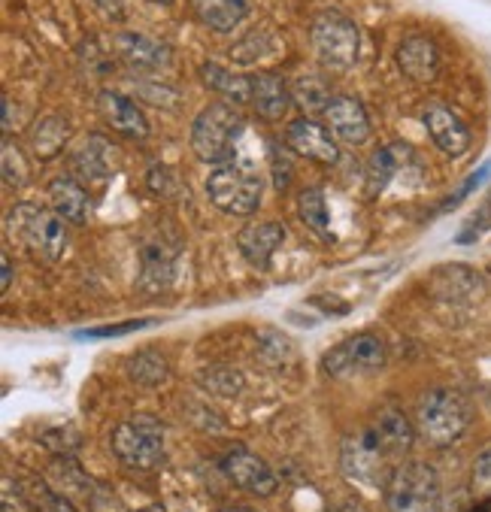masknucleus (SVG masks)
I'll return each instance as SVG.
<instances>
[{"label": "nucleus", "instance_id": "obj_23", "mask_svg": "<svg viewBox=\"0 0 491 512\" xmlns=\"http://www.w3.org/2000/svg\"><path fill=\"white\" fill-rule=\"evenodd\" d=\"M194 10H198L201 22L219 34L234 31L246 13H249V0H194Z\"/></svg>", "mask_w": 491, "mask_h": 512}, {"label": "nucleus", "instance_id": "obj_11", "mask_svg": "<svg viewBox=\"0 0 491 512\" xmlns=\"http://www.w3.org/2000/svg\"><path fill=\"white\" fill-rule=\"evenodd\" d=\"M285 143L291 152H298L301 158L319 161V164H337L340 161V149L337 140L328 128H322L313 119H298L291 122L285 131Z\"/></svg>", "mask_w": 491, "mask_h": 512}, {"label": "nucleus", "instance_id": "obj_29", "mask_svg": "<svg viewBox=\"0 0 491 512\" xmlns=\"http://www.w3.org/2000/svg\"><path fill=\"white\" fill-rule=\"evenodd\" d=\"M88 503H91V512H128V509L122 506V500H119L113 491H107V488H101V485H94V482H91V488H88Z\"/></svg>", "mask_w": 491, "mask_h": 512}, {"label": "nucleus", "instance_id": "obj_1", "mask_svg": "<svg viewBox=\"0 0 491 512\" xmlns=\"http://www.w3.org/2000/svg\"><path fill=\"white\" fill-rule=\"evenodd\" d=\"M413 446V425L395 406H385L373 425H364L361 431L349 434L340 449L343 473L355 482H364L370 488H385L395 461Z\"/></svg>", "mask_w": 491, "mask_h": 512}, {"label": "nucleus", "instance_id": "obj_2", "mask_svg": "<svg viewBox=\"0 0 491 512\" xmlns=\"http://www.w3.org/2000/svg\"><path fill=\"white\" fill-rule=\"evenodd\" d=\"M10 240H16L22 249H28L34 258L58 261L67 249V231L64 219L55 210L34 207V203H16L4 219Z\"/></svg>", "mask_w": 491, "mask_h": 512}, {"label": "nucleus", "instance_id": "obj_41", "mask_svg": "<svg viewBox=\"0 0 491 512\" xmlns=\"http://www.w3.org/2000/svg\"><path fill=\"white\" fill-rule=\"evenodd\" d=\"M140 512H164L161 506H146V509H140Z\"/></svg>", "mask_w": 491, "mask_h": 512}, {"label": "nucleus", "instance_id": "obj_14", "mask_svg": "<svg viewBox=\"0 0 491 512\" xmlns=\"http://www.w3.org/2000/svg\"><path fill=\"white\" fill-rule=\"evenodd\" d=\"M97 110H101L104 122L122 134V137H134V140H143L149 134V125H146V116L140 113V107L134 104L131 97L119 94V91H110L104 88L97 94Z\"/></svg>", "mask_w": 491, "mask_h": 512}, {"label": "nucleus", "instance_id": "obj_17", "mask_svg": "<svg viewBox=\"0 0 491 512\" xmlns=\"http://www.w3.org/2000/svg\"><path fill=\"white\" fill-rule=\"evenodd\" d=\"M285 243V228L279 222H261V225H249L240 231L237 237V246L243 252V258L258 267V270H267L270 267V258L273 252Z\"/></svg>", "mask_w": 491, "mask_h": 512}, {"label": "nucleus", "instance_id": "obj_18", "mask_svg": "<svg viewBox=\"0 0 491 512\" xmlns=\"http://www.w3.org/2000/svg\"><path fill=\"white\" fill-rule=\"evenodd\" d=\"M252 107L261 119H282L291 107V88L276 73H252Z\"/></svg>", "mask_w": 491, "mask_h": 512}, {"label": "nucleus", "instance_id": "obj_25", "mask_svg": "<svg viewBox=\"0 0 491 512\" xmlns=\"http://www.w3.org/2000/svg\"><path fill=\"white\" fill-rule=\"evenodd\" d=\"M67 134H70L67 119H61V116H46V119L37 122V128L31 131V146H34V152H37L40 158H52V155L61 152Z\"/></svg>", "mask_w": 491, "mask_h": 512}, {"label": "nucleus", "instance_id": "obj_37", "mask_svg": "<svg viewBox=\"0 0 491 512\" xmlns=\"http://www.w3.org/2000/svg\"><path fill=\"white\" fill-rule=\"evenodd\" d=\"M0 264H4V282H0V288L10 291V285H13V264H10V255L7 252L0 255Z\"/></svg>", "mask_w": 491, "mask_h": 512}, {"label": "nucleus", "instance_id": "obj_15", "mask_svg": "<svg viewBox=\"0 0 491 512\" xmlns=\"http://www.w3.org/2000/svg\"><path fill=\"white\" fill-rule=\"evenodd\" d=\"M116 52L137 73H152V70L170 67V61H173L170 46H164L158 40H149L143 34H119L116 37Z\"/></svg>", "mask_w": 491, "mask_h": 512}, {"label": "nucleus", "instance_id": "obj_4", "mask_svg": "<svg viewBox=\"0 0 491 512\" xmlns=\"http://www.w3.org/2000/svg\"><path fill=\"white\" fill-rule=\"evenodd\" d=\"M470 400L455 388H434L422 397L416 428L431 446H452L470 428Z\"/></svg>", "mask_w": 491, "mask_h": 512}, {"label": "nucleus", "instance_id": "obj_7", "mask_svg": "<svg viewBox=\"0 0 491 512\" xmlns=\"http://www.w3.org/2000/svg\"><path fill=\"white\" fill-rule=\"evenodd\" d=\"M261 176L243 164H222L207 179V194L216 203V210L228 216H249L261 203Z\"/></svg>", "mask_w": 491, "mask_h": 512}, {"label": "nucleus", "instance_id": "obj_24", "mask_svg": "<svg viewBox=\"0 0 491 512\" xmlns=\"http://www.w3.org/2000/svg\"><path fill=\"white\" fill-rule=\"evenodd\" d=\"M125 373L137 382V385H161L170 373L167 367V358L155 349H143V352H134L128 361H125Z\"/></svg>", "mask_w": 491, "mask_h": 512}, {"label": "nucleus", "instance_id": "obj_28", "mask_svg": "<svg viewBox=\"0 0 491 512\" xmlns=\"http://www.w3.org/2000/svg\"><path fill=\"white\" fill-rule=\"evenodd\" d=\"M4 182L19 188L28 182V167H25V158L19 152V146H13L10 140H4Z\"/></svg>", "mask_w": 491, "mask_h": 512}, {"label": "nucleus", "instance_id": "obj_9", "mask_svg": "<svg viewBox=\"0 0 491 512\" xmlns=\"http://www.w3.org/2000/svg\"><path fill=\"white\" fill-rule=\"evenodd\" d=\"M385 364V343L376 334H358L343 340L340 346H334L322 367L325 373H331L334 379H352V376H364L373 373Z\"/></svg>", "mask_w": 491, "mask_h": 512}, {"label": "nucleus", "instance_id": "obj_12", "mask_svg": "<svg viewBox=\"0 0 491 512\" xmlns=\"http://www.w3.org/2000/svg\"><path fill=\"white\" fill-rule=\"evenodd\" d=\"M325 122H328V131L334 134V140H343V143H352V146H361L370 140V119L361 107V100L355 97H331V104L325 107Z\"/></svg>", "mask_w": 491, "mask_h": 512}, {"label": "nucleus", "instance_id": "obj_35", "mask_svg": "<svg viewBox=\"0 0 491 512\" xmlns=\"http://www.w3.org/2000/svg\"><path fill=\"white\" fill-rule=\"evenodd\" d=\"M488 173H491V164H488V167H482V170H476V173H473V176H470V179L461 185V191H458V194L449 200V207H452V203H458V200H464V197H467V194H470V191L479 185V182H485V176H488Z\"/></svg>", "mask_w": 491, "mask_h": 512}, {"label": "nucleus", "instance_id": "obj_6", "mask_svg": "<svg viewBox=\"0 0 491 512\" xmlns=\"http://www.w3.org/2000/svg\"><path fill=\"white\" fill-rule=\"evenodd\" d=\"M110 449L128 470H155L164 461V425L155 416H131L116 425Z\"/></svg>", "mask_w": 491, "mask_h": 512}, {"label": "nucleus", "instance_id": "obj_10", "mask_svg": "<svg viewBox=\"0 0 491 512\" xmlns=\"http://www.w3.org/2000/svg\"><path fill=\"white\" fill-rule=\"evenodd\" d=\"M222 473L243 491L249 494H258V497H270L276 491V476L273 470L258 458L252 455L249 449L237 446V449H228L225 458H222Z\"/></svg>", "mask_w": 491, "mask_h": 512}, {"label": "nucleus", "instance_id": "obj_38", "mask_svg": "<svg viewBox=\"0 0 491 512\" xmlns=\"http://www.w3.org/2000/svg\"><path fill=\"white\" fill-rule=\"evenodd\" d=\"M325 512H364V506H358L355 500H349V503H340V506H331V509H325Z\"/></svg>", "mask_w": 491, "mask_h": 512}, {"label": "nucleus", "instance_id": "obj_13", "mask_svg": "<svg viewBox=\"0 0 491 512\" xmlns=\"http://www.w3.org/2000/svg\"><path fill=\"white\" fill-rule=\"evenodd\" d=\"M425 128H428L434 146L449 158H461L470 149V128L446 104H431L425 110Z\"/></svg>", "mask_w": 491, "mask_h": 512}, {"label": "nucleus", "instance_id": "obj_20", "mask_svg": "<svg viewBox=\"0 0 491 512\" xmlns=\"http://www.w3.org/2000/svg\"><path fill=\"white\" fill-rule=\"evenodd\" d=\"M73 167L85 182H104L116 170V152L107 140L101 137H88V143L73 155Z\"/></svg>", "mask_w": 491, "mask_h": 512}, {"label": "nucleus", "instance_id": "obj_39", "mask_svg": "<svg viewBox=\"0 0 491 512\" xmlns=\"http://www.w3.org/2000/svg\"><path fill=\"white\" fill-rule=\"evenodd\" d=\"M4 110H7V113H4V131H10V128H13V104H10V97H7V94H4Z\"/></svg>", "mask_w": 491, "mask_h": 512}, {"label": "nucleus", "instance_id": "obj_19", "mask_svg": "<svg viewBox=\"0 0 491 512\" xmlns=\"http://www.w3.org/2000/svg\"><path fill=\"white\" fill-rule=\"evenodd\" d=\"M49 200H52V210L64 219V222H73V225H85L88 222V213H91V203H88V194L85 188L70 179V176H58L49 188Z\"/></svg>", "mask_w": 491, "mask_h": 512}, {"label": "nucleus", "instance_id": "obj_27", "mask_svg": "<svg viewBox=\"0 0 491 512\" xmlns=\"http://www.w3.org/2000/svg\"><path fill=\"white\" fill-rule=\"evenodd\" d=\"M294 91V100L307 110V113H325V107L331 104V91L325 88L322 79L316 76H304L298 79V85L291 88Z\"/></svg>", "mask_w": 491, "mask_h": 512}, {"label": "nucleus", "instance_id": "obj_32", "mask_svg": "<svg viewBox=\"0 0 491 512\" xmlns=\"http://www.w3.org/2000/svg\"><path fill=\"white\" fill-rule=\"evenodd\" d=\"M270 161H273V182H276V188L282 191V188L288 185L291 167H288V161H285V155L279 152V146H276V143H270Z\"/></svg>", "mask_w": 491, "mask_h": 512}, {"label": "nucleus", "instance_id": "obj_16", "mask_svg": "<svg viewBox=\"0 0 491 512\" xmlns=\"http://www.w3.org/2000/svg\"><path fill=\"white\" fill-rule=\"evenodd\" d=\"M398 67H401L404 76H410L419 85L434 82V76L440 73V52H437L434 40L407 37L401 43V49H398Z\"/></svg>", "mask_w": 491, "mask_h": 512}, {"label": "nucleus", "instance_id": "obj_26", "mask_svg": "<svg viewBox=\"0 0 491 512\" xmlns=\"http://www.w3.org/2000/svg\"><path fill=\"white\" fill-rule=\"evenodd\" d=\"M298 210H301V219L319 231L322 237H331V228H328V203H325V191L322 188H304L301 197H298Z\"/></svg>", "mask_w": 491, "mask_h": 512}, {"label": "nucleus", "instance_id": "obj_34", "mask_svg": "<svg viewBox=\"0 0 491 512\" xmlns=\"http://www.w3.org/2000/svg\"><path fill=\"white\" fill-rule=\"evenodd\" d=\"M473 476H476V482H479V485H491V446L476 458V464H473Z\"/></svg>", "mask_w": 491, "mask_h": 512}, {"label": "nucleus", "instance_id": "obj_5", "mask_svg": "<svg viewBox=\"0 0 491 512\" xmlns=\"http://www.w3.org/2000/svg\"><path fill=\"white\" fill-rule=\"evenodd\" d=\"M388 512H446L437 470L419 461L398 464L385 485Z\"/></svg>", "mask_w": 491, "mask_h": 512}, {"label": "nucleus", "instance_id": "obj_21", "mask_svg": "<svg viewBox=\"0 0 491 512\" xmlns=\"http://www.w3.org/2000/svg\"><path fill=\"white\" fill-rule=\"evenodd\" d=\"M407 158H413V152L407 146H382L373 152L370 164H367V194L376 197L382 194L391 179L401 173V167H407Z\"/></svg>", "mask_w": 491, "mask_h": 512}, {"label": "nucleus", "instance_id": "obj_36", "mask_svg": "<svg viewBox=\"0 0 491 512\" xmlns=\"http://www.w3.org/2000/svg\"><path fill=\"white\" fill-rule=\"evenodd\" d=\"M110 19H125V0H94Z\"/></svg>", "mask_w": 491, "mask_h": 512}, {"label": "nucleus", "instance_id": "obj_33", "mask_svg": "<svg viewBox=\"0 0 491 512\" xmlns=\"http://www.w3.org/2000/svg\"><path fill=\"white\" fill-rule=\"evenodd\" d=\"M140 94H143L146 100H152L155 107H176V104H179V97H176L167 85H161V94L152 91V85H140Z\"/></svg>", "mask_w": 491, "mask_h": 512}, {"label": "nucleus", "instance_id": "obj_22", "mask_svg": "<svg viewBox=\"0 0 491 512\" xmlns=\"http://www.w3.org/2000/svg\"><path fill=\"white\" fill-rule=\"evenodd\" d=\"M201 79L207 82V88H213L225 100H234V104H252V76H246V73H234L216 61H207V64H201Z\"/></svg>", "mask_w": 491, "mask_h": 512}, {"label": "nucleus", "instance_id": "obj_3", "mask_svg": "<svg viewBox=\"0 0 491 512\" xmlns=\"http://www.w3.org/2000/svg\"><path fill=\"white\" fill-rule=\"evenodd\" d=\"M243 128H246L243 116L231 104L216 100V104L204 107L201 116L194 119V125H191V149L207 164H216V167L231 164Z\"/></svg>", "mask_w": 491, "mask_h": 512}, {"label": "nucleus", "instance_id": "obj_40", "mask_svg": "<svg viewBox=\"0 0 491 512\" xmlns=\"http://www.w3.org/2000/svg\"><path fill=\"white\" fill-rule=\"evenodd\" d=\"M219 512H252V509H240V506H231V509H219Z\"/></svg>", "mask_w": 491, "mask_h": 512}, {"label": "nucleus", "instance_id": "obj_8", "mask_svg": "<svg viewBox=\"0 0 491 512\" xmlns=\"http://www.w3.org/2000/svg\"><path fill=\"white\" fill-rule=\"evenodd\" d=\"M316 55L325 67L331 70H349L358 61V49H361V37L355 22H349L343 13H322L316 16L313 28H310Z\"/></svg>", "mask_w": 491, "mask_h": 512}, {"label": "nucleus", "instance_id": "obj_30", "mask_svg": "<svg viewBox=\"0 0 491 512\" xmlns=\"http://www.w3.org/2000/svg\"><path fill=\"white\" fill-rule=\"evenodd\" d=\"M152 325L149 319H131V322H122V325H107V328H91V331H82L79 337L85 340H107V337H122V334H131V331H140Z\"/></svg>", "mask_w": 491, "mask_h": 512}, {"label": "nucleus", "instance_id": "obj_31", "mask_svg": "<svg viewBox=\"0 0 491 512\" xmlns=\"http://www.w3.org/2000/svg\"><path fill=\"white\" fill-rule=\"evenodd\" d=\"M485 228H491V197L485 200V207H482V210L467 222V228H464V234L458 237V243H473Z\"/></svg>", "mask_w": 491, "mask_h": 512}, {"label": "nucleus", "instance_id": "obj_42", "mask_svg": "<svg viewBox=\"0 0 491 512\" xmlns=\"http://www.w3.org/2000/svg\"><path fill=\"white\" fill-rule=\"evenodd\" d=\"M152 4H173V0H152Z\"/></svg>", "mask_w": 491, "mask_h": 512}]
</instances>
